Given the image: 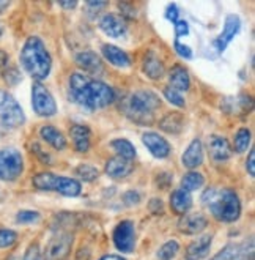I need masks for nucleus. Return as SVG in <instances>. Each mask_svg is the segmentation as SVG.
<instances>
[{
	"label": "nucleus",
	"mask_w": 255,
	"mask_h": 260,
	"mask_svg": "<svg viewBox=\"0 0 255 260\" xmlns=\"http://www.w3.org/2000/svg\"><path fill=\"white\" fill-rule=\"evenodd\" d=\"M170 207L178 215H186V211L192 207V196L185 189H176L170 196Z\"/></svg>",
	"instance_id": "4be33fe9"
},
{
	"label": "nucleus",
	"mask_w": 255,
	"mask_h": 260,
	"mask_svg": "<svg viewBox=\"0 0 255 260\" xmlns=\"http://www.w3.org/2000/svg\"><path fill=\"white\" fill-rule=\"evenodd\" d=\"M169 81H170V85L173 90L176 91H188L189 90V85H191V81H189V74L185 68L181 67H175L170 74H169Z\"/></svg>",
	"instance_id": "b1692460"
},
{
	"label": "nucleus",
	"mask_w": 255,
	"mask_h": 260,
	"mask_svg": "<svg viewBox=\"0 0 255 260\" xmlns=\"http://www.w3.org/2000/svg\"><path fill=\"white\" fill-rule=\"evenodd\" d=\"M159 106L161 100L152 90H137L125 100L122 109L129 120L139 125H150L153 123L155 112Z\"/></svg>",
	"instance_id": "20e7f679"
},
{
	"label": "nucleus",
	"mask_w": 255,
	"mask_h": 260,
	"mask_svg": "<svg viewBox=\"0 0 255 260\" xmlns=\"http://www.w3.org/2000/svg\"><path fill=\"white\" fill-rule=\"evenodd\" d=\"M22 260H43V255H41V251H40V246L35 243V244H30L25 251V255Z\"/></svg>",
	"instance_id": "c9c22d12"
},
{
	"label": "nucleus",
	"mask_w": 255,
	"mask_h": 260,
	"mask_svg": "<svg viewBox=\"0 0 255 260\" xmlns=\"http://www.w3.org/2000/svg\"><path fill=\"white\" fill-rule=\"evenodd\" d=\"M253 162H255V151L250 150L249 158H247V161H246V169H247V172H249L250 177L255 175V164H253Z\"/></svg>",
	"instance_id": "79ce46f5"
},
{
	"label": "nucleus",
	"mask_w": 255,
	"mask_h": 260,
	"mask_svg": "<svg viewBox=\"0 0 255 260\" xmlns=\"http://www.w3.org/2000/svg\"><path fill=\"white\" fill-rule=\"evenodd\" d=\"M40 219V213L38 211H32V210H22L18 213L16 221L21 224H28V222H37Z\"/></svg>",
	"instance_id": "f704fd0d"
},
{
	"label": "nucleus",
	"mask_w": 255,
	"mask_h": 260,
	"mask_svg": "<svg viewBox=\"0 0 255 260\" xmlns=\"http://www.w3.org/2000/svg\"><path fill=\"white\" fill-rule=\"evenodd\" d=\"M132 169H134V166L131 164V161L123 159L120 156L111 158L106 162V174L111 178H125L132 172Z\"/></svg>",
	"instance_id": "412c9836"
},
{
	"label": "nucleus",
	"mask_w": 255,
	"mask_h": 260,
	"mask_svg": "<svg viewBox=\"0 0 255 260\" xmlns=\"http://www.w3.org/2000/svg\"><path fill=\"white\" fill-rule=\"evenodd\" d=\"M99 260H125L123 257H120V255H104L101 257Z\"/></svg>",
	"instance_id": "c03bdc74"
},
{
	"label": "nucleus",
	"mask_w": 255,
	"mask_h": 260,
	"mask_svg": "<svg viewBox=\"0 0 255 260\" xmlns=\"http://www.w3.org/2000/svg\"><path fill=\"white\" fill-rule=\"evenodd\" d=\"M78 4L76 2H60V7H63V8H74Z\"/></svg>",
	"instance_id": "a18cd8bd"
},
{
	"label": "nucleus",
	"mask_w": 255,
	"mask_h": 260,
	"mask_svg": "<svg viewBox=\"0 0 255 260\" xmlns=\"http://www.w3.org/2000/svg\"><path fill=\"white\" fill-rule=\"evenodd\" d=\"M175 34H176V37H185V35H188L189 34V25H188V22L178 19L175 22Z\"/></svg>",
	"instance_id": "58836bf2"
},
{
	"label": "nucleus",
	"mask_w": 255,
	"mask_h": 260,
	"mask_svg": "<svg viewBox=\"0 0 255 260\" xmlns=\"http://www.w3.org/2000/svg\"><path fill=\"white\" fill-rule=\"evenodd\" d=\"M72 144L78 151L85 153L90 148V129L84 125H74L69 131Z\"/></svg>",
	"instance_id": "5701e85b"
},
{
	"label": "nucleus",
	"mask_w": 255,
	"mask_h": 260,
	"mask_svg": "<svg viewBox=\"0 0 255 260\" xmlns=\"http://www.w3.org/2000/svg\"><path fill=\"white\" fill-rule=\"evenodd\" d=\"M24 169L22 155L16 148L0 150V180L14 181Z\"/></svg>",
	"instance_id": "0eeeda50"
},
{
	"label": "nucleus",
	"mask_w": 255,
	"mask_h": 260,
	"mask_svg": "<svg viewBox=\"0 0 255 260\" xmlns=\"http://www.w3.org/2000/svg\"><path fill=\"white\" fill-rule=\"evenodd\" d=\"M211 241H213L211 235H203L199 240L192 241L186 249L185 258L186 260H203L209 254V249H211Z\"/></svg>",
	"instance_id": "dca6fc26"
},
{
	"label": "nucleus",
	"mask_w": 255,
	"mask_h": 260,
	"mask_svg": "<svg viewBox=\"0 0 255 260\" xmlns=\"http://www.w3.org/2000/svg\"><path fill=\"white\" fill-rule=\"evenodd\" d=\"M112 148L118 153V156L123 158V159L131 161L134 156H136V148H134V145L129 141H126V139H115V141H112Z\"/></svg>",
	"instance_id": "cd10ccee"
},
{
	"label": "nucleus",
	"mask_w": 255,
	"mask_h": 260,
	"mask_svg": "<svg viewBox=\"0 0 255 260\" xmlns=\"http://www.w3.org/2000/svg\"><path fill=\"white\" fill-rule=\"evenodd\" d=\"M101 51H102V55L106 57V60H109V63H112L117 68H128L131 65L129 55L114 44H104Z\"/></svg>",
	"instance_id": "aec40b11"
},
{
	"label": "nucleus",
	"mask_w": 255,
	"mask_h": 260,
	"mask_svg": "<svg viewBox=\"0 0 255 260\" xmlns=\"http://www.w3.org/2000/svg\"><path fill=\"white\" fill-rule=\"evenodd\" d=\"M72 246V235L66 232H58L55 234L46 246L44 251V258L46 260H65Z\"/></svg>",
	"instance_id": "1a4fd4ad"
},
{
	"label": "nucleus",
	"mask_w": 255,
	"mask_h": 260,
	"mask_svg": "<svg viewBox=\"0 0 255 260\" xmlns=\"http://www.w3.org/2000/svg\"><path fill=\"white\" fill-rule=\"evenodd\" d=\"M211 260H253V241L230 243L222 248Z\"/></svg>",
	"instance_id": "9d476101"
},
{
	"label": "nucleus",
	"mask_w": 255,
	"mask_h": 260,
	"mask_svg": "<svg viewBox=\"0 0 255 260\" xmlns=\"http://www.w3.org/2000/svg\"><path fill=\"white\" fill-rule=\"evenodd\" d=\"M250 144V133L249 129L246 128H241V129H238V133L235 134V150L238 153H243L247 150Z\"/></svg>",
	"instance_id": "7c9ffc66"
},
{
	"label": "nucleus",
	"mask_w": 255,
	"mask_h": 260,
	"mask_svg": "<svg viewBox=\"0 0 255 260\" xmlns=\"http://www.w3.org/2000/svg\"><path fill=\"white\" fill-rule=\"evenodd\" d=\"M5 7H8V2H0V10H4Z\"/></svg>",
	"instance_id": "49530a36"
},
{
	"label": "nucleus",
	"mask_w": 255,
	"mask_h": 260,
	"mask_svg": "<svg viewBox=\"0 0 255 260\" xmlns=\"http://www.w3.org/2000/svg\"><path fill=\"white\" fill-rule=\"evenodd\" d=\"M5 79L8 81V84L16 85V84L21 81V74H19V71H18L16 68H11V70H8V71L5 73Z\"/></svg>",
	"instance_id": "4c0bfd02"
},
{
	"label": "nucleus",
	"mask_w": 255,
	"mask_h": 260,
	"mask_svg": "<svg viewBox=\"0 0 255 260\" xmlns=\"http://www.w3.org/2000/svg\"><path fill=\"white\" fill-rule=\"evenodd\" d=\"M123 201H125L126 205H136V204L140 201V196H139V192H136V191H128V192L123 196Z\"/></svg>",
	"instance_id": "ea45409f"
},
{
	"label": "nucleus",
	"mask_w": 255,
	"mask_h": 260,
	"mask_svg": "<svg viewBox=\"0 0 255 260\" xmlns=\"http://www.w3.org/2000/svg\"><path fill=\"white\" fill-rule=\"evenodd\" d=\"M164 96L167 98V101L173 106H176V108H185V100L181 96V93L176 90H173L172 87H167L166 90H164Z\"/></svg>",
	"instance_id": "72a5a7b5"
},
{
	"label": "nucleus",
	"mask_w": 255,
	"mask_h": 260,
	"mask_svg": "<svg viewBox=\"0 0 255 260\" xmlns=\"http://www.w3.org/2000/svg\"><path fill=\"white\" fill-rule=\"evenodd\" d=\"M69 91L72 100L87 109H101L112 104L115 100L114 90L101 81L90 76L72 73L69 78Z\"/></svg>",
	"instance_id": "f257e3e1"
},
{
	"label": "nucleus",
	"mask_w": 255,
	"mask_h": 260,
	"mask_svg": "<svg viewBox=\"0 0 255 260\" xmlns=\"http://www.w3.org/2000/svg\"><path fill=\"white\" fill-rule=\"evenodd\" d=\"M0 121L7 128H19L25 121V115L19 103L5 90H0Z\"/></svg>",
	"instance_id": "423d86ee"
},
{
	"label": "nucleus",
	"mask_w": 255,
	"mask_h": 260,
	"mask_svg": "<svg viewBox=\"0 0 255 260\" xmlns=\"http://www.w3.org/2000/svg\"><path fill=\"white\" fill-rule=\"evenodd\" d=\"M2 32H4V30H2V25H0V37H2Z\"/></svg>",
	"instance_id": "de8ad7c7"
},
{
	"label": "nucleus",
	"mask_w": 255,
	"mask_h": 260,
	"mask_svg": "<svg viewBox=\"0 0 255 260\" xmlns=\"http://www.w3.org/2000/svg\"><path fill=\"white\" fill-rule=\"evenodd\" d=\"M166 18L169 21H172L173 24L178 21V7L175 4H172V5L167 7V10H166Z\"/></svg>",
	"instance_id": "a19ab883"
},
{
	"label": "nucleus",
	"mask_w": 255,
	"mask_h": 260,
	"mask_svg": "<svg viewBox=\"0 0 255 260\" xmlns=\"http://www.w3.org/2000/svg\"><path fill=\"white\" fill-rule=\"evenodd\" d=\"M143 71L150 79H161L164 76V65L153 52H148L143 60Z\"/></svg>",
	"instance_id": "a878e982"
},
{
	"label": "nucleus",
	"mask_w": 255,
	"mask_h": 260,
	"mask_svg": "<svg viewBox=\"0 0 255 260\" xmlns=\"http://www.w3.org/2000/svg\"><path fill=\"white\" fill-rule=\"evenodd\" d=\"M99 28L111 38H122L126 34V24L117 14H106L99 21Z\"/></svg>",
	"instance_id": "2eb2a0df"
},
{
	"label": "nucleus",
	"mask_w": 255,
	"mask_h": 260,
	"mask_svg": "<svg viewBox=\"0 0 255 260\" xmlns=\"http://www.w3.org/2000/svg\"><path fill=\"white\" fill-rule=\"evenodd\" d=\"M40 134H41V137L44 141H46L49 145H52L54 148H57V150H63L66 147V139L63 137V134L60 133L57 128H54L52 125L43 126Z\"/></svg>",
	"instance_id": "393cba45"
},
{
	"label": "nucleus",
	"mask_w": 255,
	"mask_h": 260,
	"mask_svg": "<svg viewBox=\"0 0 255 260\" xmlns=\"http://www.w3.org/2000/svg\"><path fill=\"white\" fill-rule=\"evenodd\" d=\"M76 175L81 177L84 181H93V180L98 178L99 172H98L96 167L92 166V164H81L76 169Z\"/></svg>",
	"instance_id": "2f4dec72"
},
{
	"label": "nucleus",
	"mask_w": 255,
	"mask_h": 260,
	"mask_svg": "<svg viewBox=\"0 0 255 260\" xmlns=\"http://www.w3.org/2000/svg\"><path fill=\"white\" fill-rule=\"evenodd\" d=\"M208 150L209 155L213 156L216 161H226L232 156V147L227 142V139H224L221 136H211L208 139Z\"/></svg>",
	"instance_id": "a211bd4d"
},
{
	"label": "nucleus",
	"mask_w": 255,
	"mask_h": 260,
	"mask_svg": "<svg viewBox=\"0 0 255 260\" xmlns=\"http://www.w3.org/2000/svg\"><path fill=\"white\" fill-rule=\"evenodd\" d=\"M202 202L209 208L211 215L222 222H233L241 215L239 197L230 188H209L202 194Z\"/></svg>",
	"instance_id": "f03ea898"
},
{
	"label": "nucleus",
	"mask_w": 255,
	"mask_h": 260,
	"mask_svg": "<svg viewBox=\"0 0 255 260\" xmlns=\"http://www.w3.org/2000/svg\"><path fill=\"white\" fill-rule=\"evenodd\" d=\"M21 63L24 70L38 82L49 76L52 68V58L46 46L38 37H30L25 41L21 51Z\"/></svg>",
	"instance_id": "7ed1b4c3"
},
{
	"label": "nucleus",
	"mask_w": 255,
	"mask_h": 260,
	"mask_svg": "<svg viewBox=\"0 0 255 260\" xmlns=\"http://www.w3.org/2000/svg\"><path fill=\"white\" fill-rule=\"evenodd\" d=\"M203 175L199 174V172H188L183 180H181V189L188 191V192H192L196 189H200L203 186Z\"/></svg>",
	"instance_id": "c85d7f7f"
},
{
	"label": "nucleus",
	"mask_w": 255,
	"mask_h": 260,
	"mask_svg": "<svg viewBox=\"0 0 255 260\" xmlns=\"http://www.w3.org/2000/svg\"><path fill=\"white\" fill-rule=\"evenodd\" d=\"M239 28H241V21H239V18L236 16V14H229V16L226 18V24H224L222 34L214 41L217 52L226 51V48L232 43V40L236 37V34L239 32Z\"/></svg>",
	"instance_id": "f8f14e48"
},
{
	"label": "nucleus",
	"mask_w": 255,
	"mask_h": 260,
	"mask_svg": "<svg viewBox=\"0 0 255 260\" xmlns=\"http://www.w3.org/2000/svg\"><path fill=\"white\" fill-rule=\"evenodd\" d=\"M32 106L38 115L52 117L57 114V104L51 91L40 82H35L32 87Z\"/></svg>",
	"instance_id": "6e6552de"
},
{
	"label": "nucleus",
	"mask_w": 255,
	"mask_h": 260,
	"mask_svg": "<svg viewBox=\"0 0 255 260\" xmlns=\"http://www.w3.org/2000/svg\"><path fill=\"white\" fill-rule=\"evenodd\" d=\"M115 248L122 252H132L136 246V229L131 221H122L114 231Z\"/></svg>",
	"instance_id": "9b49d317"
},
{
	"label": "nucleus",
	"mask_w": 255,
	"mask_h": 260,
	"mask_svg": "<svg viewBox=\"0 0 255 260\" xmlns=\"http://www.w3.org/2000/svg\"><path fill=\"white\" fill-rule=\"evenodd\" d=\"M183 166L188 169H196L203 162V147L200 139H194L181 156Z\"/></svg>",
	"instance_id": "6ab92c4d"
},
{
	"label": "nucleus",
	"mask_w": 255,
	"mask_h": 260,
	"mask_svg": "<svg viewBox=\"0 0 255 260\" xmlns=\"http://www.w3.org/2000/svg\"><path fill=\"white\" fill-rule=\"evenodd\" d=\"M183 125H185V120L179 112H170L159 121V128L166 133H170V134L179 133L183 129Z\"/></svg>",
	"instance_id": "bb28decb"
},
{
	"label": "nucleus",
	"mask_w": 255,
	"mask_h": 260,
	"mask_svg": "<svg viewBox=\"0 0 255 260\" xmlns=\"http://www.w3.org/2000/svg\"><path fill=\"white\" fill-rule=\"evenodd\" d=\"M175 51L179 57H183V58H191L192 57V51L189 46H185L181 44L179 41H175Z\"/></svg>",
	"instance_id": "e433bc0d"
},
{
	"label": "nucleus",
	"mask_w": 255,
	"mask_h": 260,
	"mask_svg": "<svg viewBox=\"0 0 255 260\" xmlns=\"http://www.w3.org/2000/svg\"><path fill=\"white\" fill-rule=\"evenodd\" d=\"M178 249H179L178 243H176L175 240H170V241H167V243H164L162 246L159 248V251H158V258H159V260H172V258L176 255Z\"/></svg>",
	"instance_id": "c756f323"
},
{
	"label": "nucleus",
	"mask_w": 255,
	"mask_h": 260,
	"mask_svg": "<svg viewBox=\"0 0 255 260\" xmlns=\"http://www.w3.org/2000/svg\"><path fill=\"white\" fill-rule=\"evenodd\" d=\"M142 142L155 158L162 159L170 155V144L156 133H145L142 136Z\"/></svg>",
	"instance_id": "ddd939ff"
},
{
	"label": "nucleus",
	"mask_w": 255,
	"mask_h": 260,
	"mask_svg": "<svg viewBox=\"0 0 255 260\" xmlns=\"http://www.w3.org/2000/svg\"><path fill=\"white\" fill-rule=\"evenodd\" d=\"M206 225H208V221L202 213H189V215H183L181 219L178 221L179 232H183L186 235H197L205 231Z\"/></svg>",
	"instance_id": "4468645a"
},
{
	"label": "nucleus",
	"mask_w": 255,
	"mask_h": 260,
	"mask_svg": "<svg viewBox=\"0 0 255 260\" xmlns=\"http://www.w3.org/2000/svg\"><path fill=\"white\" fill-rule=\"evenodd\" d=\"M33 186L40 191H55L66 197H76L81 194L82 186L78 180L54 175L51 172H41L33 177Z\"/></svg>",
	"instance_id": "39448f33"
},
{
	"label": "nucleus",
	"mask_w": 255,
	"mask_h": 260,
	"mask_svg": "<svg viewBox=\"0 0 255 260\" xmlns=\"http://www.w3.org/2000/svg\"><path fill=\"white\" fill-rule=\"evenodd\" d=\"M18 240V234L10 229H0V248H10Z\"/></svg>",
	"instance_id": "473e14b6"
},
{
	"label": "nucleus",
	"mask_w": 255,
	"mask_h": 260,
	"mask_svg": "<svg viewBox=\"0 0 255 260\" xmlns=\"http://www.w3.org/2000/svg\"><path fill=\"white\" fill-rule=\"evenodd\" d=\"M76 63L79 65V68H82L84 71L90 73L92 76H99V74H102V71H104V67H102L101 58H99L95 52H92V51L81 52V54L76 57Z\"/></svg>",
	"instance_id": "f3484780"
},
{
	"label": "nucleus",
	"mask_w": 255,
	"mask_h": 260,
	"mask_svg": "<svg viewBox=\"0 0 255 260\" xmlns=\"http://www.w3.org/2000/svg\"><path fill=\"white\" fill-rule=\"evenodd\" d=\"M7 62H8V57H7V54L0 49V70H2L5 65H7Z\"/></svg>",
	"instance_id": "37998d69"
}]
</instances>
